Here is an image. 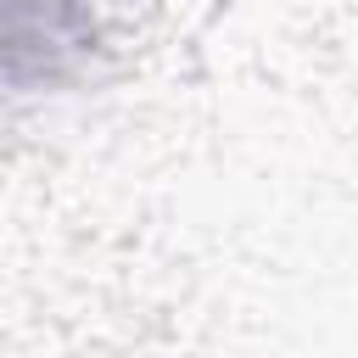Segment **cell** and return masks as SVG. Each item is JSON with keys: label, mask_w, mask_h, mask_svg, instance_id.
Returning a JSON list of instances; mask_svg holds the SVG:
<instances>
[{"label": "cell", "mask_w": 358, "mask_h": 358, "mask_svg": "<svg viewBox=\"0 0 358 358\" xmlns=\"http://www.w3.org/2000/svg\"><path fill=\"white\" fill-rule=\"evenodd\" d=\"M106 34V0H0V95L73 84Z\"/></svg>", "instance_id": "6da1fadb"}]
</instances>
